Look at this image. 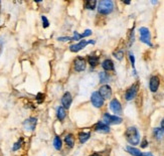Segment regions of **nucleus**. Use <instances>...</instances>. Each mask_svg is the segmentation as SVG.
I'll return each mask as SVG.
<instances>
[{
  "label": "nucleus",
  "mask_w": 164,
  "mask_h": 156,
  "mask_svg": "<svg viewBox=\"0 0 164 156\" xmlns=\"http://www.w3.org/2000/svg\"><path fill=\"white\" fill-rule=\"evenodd\" d=\"M125 138L131 145H138L140 142V134L136 127H129L126 129L125 132Z\"/></svg>",
  "instance_id": "obj_1"
},
{
  "label": "nucleus",
  "mask_w": 164,
  "mask_h": 156,
  "mask_svg": "<svg viewBox=\"0 0 164 156\" xmlns=\"http://www.w3.org/2000/svg\"><path fill=\"white\" fill-rule=\"evenodd\" d=\"M114 10V3L111 0H102L98 4V11L101 14H110Z\"/></svg>",
  "instance_id": "obj_2"
},
{
  "label": "nucleus",
  "mask_w": 164,
  "mask_h": 156,
  "mask_svg": "<svg viewBox=\"0 0 164 156\" xmlns=\"http://www.w3.org/2000/svg\"><path fill=\"white\" fill-rule=\"evenodd\" d=\"M103 120H104V123L109 125H118V124H121L123 122V119L121 117H118V116L115 115H110L109 113H105L104 116H103Z\"/></svg>",
  "instance_id": "obj_3"
},
{
  "label": "nucleus",
  "mask_w": 164,
  "mask_h": 156,
  "mask_svg": "<svg viewBox=\"0 0 164 156\" xmlns=\"http://www.w3.org/2000/svg\"><path fill=\"white\" fill-rule=\"evenodd\" d=\"M140 33V40L143 43L147 44L149 46H152L151 43V35H150V31L147 27H141L139 29Z\"/></svg>",
  "instance_id": "obj_4"
},
{
  "label": "nucleus",
  "mask_w": 164,
  "mask_h": 156,
  "mask_svg": "<svg viewBox=\"0 0 164 156\" xmlns=\"http://www.w3.org/2000/svg\"><path fill=\"white\" fill-rule=\"evenodd\" d=\"M95 43H96V41L93 40V39H91V40H81L80 42H78V43L72 44V46H70V51L73 52H78L82 51V49H83L85 46H88V44H95Z\"/></svg>",
  "instance_id": "obj_5"
},
{
  "label": "nucleus",
  "mask_w": 164,
  "mask_h": 156,
  "mask_svg": "<svg viewBox=\"0 0 164 156\" xmlns=\"http://www.w3.org/2000/svg\"><path fill=\"white\" fill-rule=\"evenodd\" d=\"M138 89H139L138 84H134V85H132L128 90H127L126 93H125V99L127 100V101H132V100L137 96Z\"/></svg>",
  "instance_id": "obj_6"
},
{
  "label": "nucleus",
  "mask_w": 164,
  "mask_h": 156,
  "mask_svg": "<svg viewBox=\"0 0 164 156\" xmlns=\"http://www.w3.org/2000/svg\"><path fill=\"white\" fill-rule=\"evenodd\" d=\"M91 102L94 107L96 108H101L104 105V99L102 98L101 95L99 94V92H94L91 96Z\"/></svg>",
  "instance_id": "obj_7"
},
{
  "label": "nucleus",
  "mask_w": 164,
  "mask_h": 156,
  "mask_svg": "<svg viewBox=\"0 0 164 156\" xmlns=\"http://www.w3.org/2000/svg\"><path fill=\"white\" fill-rule=\"evenodd\" d=\"M74 68L76 72H84L86 70V60L82 57H78L74 60Z\"/></svg>",
  "instance_id": "obj_8"
},
{
  "label": "nucleus",
  "mask_w": 164,
  "mask_h": 156,
  "mask_svg": "<svg viewBox=\"0 0 164 156\" xmlns=\"http://www.w3.org/2000/svg\"><path fill=\"white\" fill-rule=\"evenodd\" d=\"M36 124H38V119L34 117H30L23 122V127L26 131H33L36 127Z\"/></svg>",
  "instance_id": "obj_9"
},
{
  "label": "nucleus",
  "mask_w": 164,
  "mask_h": 156,
  "mask_svg": "<svg viewBox=\"0 0 164 156\" xmlns=\"http://www.w3.org/2000/svg\"><path fill=\"white\" fill-rule=\"evenodd\" d=\"M110 109L113 113H115L116 115H120L122 114V106L121 103L118 101L117 99H113L110 102Z\"/></svg>",
  "instance_id": "obj_10"
},
{
  "label": "nucleus",
  "mask_w": 164,
  "mask_h": 156,
  "mask_svg": "<svg viewBox=\"0 0 164 156\" xmlns=\"http://www.w3.org/2000/svg\"><path fill=\"white\" fill-rule=\"evenodd\" d=\"M72 102H73V97H72V94L70 92H65L63 94V96L62 97V105L65 109H70L71 105H72Z\"/></svg>",
  "instance_id": "obj_11"
},
{
  "label": "nucleus",
  "mask_w": 164,
  "mask_h": 156,
  "mask_svg": "<svg viewBox=\"0 0 164 156\" xmlns=\"http://www.w3.org/2000/svg\"><path fill=\"white\" fill-rule=\"evenodd\" d=\"M99 94L101 95L103 99H110L112 96V89L108 85H103L99 89Z\"/></svg>",
  "instance_id": "obj_12"
},
{
  "label": "nucleus",
  "mask_w": 164,
  "mask_h": 156,
  "mask_svg": "<svg viewBox=\"0 0 164 156\" xmlns=\"http://www.w3.org/2000/svg\"><path fill=\"white\" fill-rule=\"evenodd\" d=\"M160 86V79L158 78L157 76H152L150 78V82H149V88H150V91L155 93L156 91L158 90Z\"/></svg>",
  "instance_id": "obj_13"
},
{
  "label": "nucleus",
  "mask_w": 164,
  "mask_h": 156,
  "mask_svg": "<svg viewBox=\"0 0 164 156\" xmlns=\"http://www.w3.org/2000/svg\"><path fill=\"white\" fill-rule=\"evenodd\" d=\"M94 129L95 131L100 132V133H103V134H107L110 132V127L104 122H102V121H99V122L94 126Z\"/></svg>",
  "instance_id": "obj_14"
},
{
  "label": "nucleus",
  "mask_w": 164,
  "mask_h": 156,
  "mask_svg": "<svg viewBox=\"0 0 164 156\" xmlns=\"http://www.w3.org/2000/svg\"><path fill=\"white\" fill-rule=\"evenodd\" d=\"M65 143L68 148H73L76 143L75 136H74L73 134H67L65 137Z\"/></svg>",
  "instance_id": "obj_15"
},
{
  "label": "nucleus",
  "mask_w": 164,
  "mask_h": 156,
  "mask_svg": "<svg viewBox=\"0 0 164 156\" xmlns=\"http://www.w3.org/2000/svg\"><path fill=\"white\" fill-rule=\"evenodd\" d=\"M57 117L60 121H63L67 117V111H65V108L63 106H60L57 109Z\"/></svg>",
  "instance_id": "obj_16"
},
{
  "label": "nucleus",
  "mask_w": 164,
  "mask_h": 156,
  "mask_svg": "<svg viewBox=\"0 0 164 156\" xmlns=\"http://www.w3.org/2000/svg\"><path fill=\"white\" fill-rule=\"evenodd\" d=\"M90 137H91V133H90V132H80L78 135V138L80 140V143L82 144L86 143V142L90 139Z\"/></svg>",
  "instance_id": "obj_17"
},
{
  "label": "nucleus",
  "mask_w": 164,
  "mask_h": 156,
  "mask_svg": "<svg viewBox=\"0 0 164 156\" xmlns=\"http://www.w3.org/2000/svg\"><path fill=\"white\" fill-rule=\"evenodd\" d=\"M102 68H104L105 71H114V68H115V67H114V63L112 62L111 60H105L104 62L102 63Z\"/></svg>",
  "instance_id": "obj_18"
},
{
  "label": "nucleus",
  "mask_w": 164,
  "mask_h": 156,
  "mask_svg": "<svg viewBox=\"0 0 164 156\" xmlns=\"http://www.w3.org/2000/svg\"><path fill=\"white\" fill-rule=\"evenodd\" d=\"M126 150L128 151V153H130L132 156H144L143 153L140 151L139 149H137V148H135L133 146H127Z\"/></svg>",
  "instance_id": "obj_19"
},
{
  "label": "nucleus",
  "mask_w": 164,
  "mask_h": 156,
  "mask_svg": "<svg viewBox=\"0 0 164 156\" xmlns=\"http://www.w3.org/2000/svg\"><path fill=\"white\" fill-rule=\"evenodd\" d=\"M52 145H54V149L57 150V151H60V149L63 148V141L62 139H60V136H55L54 138V142H52Z\"/></svg>",
  "instance_id": "obj_20"
},
{
  "label": "nucleus",
  "mask_w": 164,
  "mask_h": 156,
  "mask_svg": "<svg viewBox=\"0 0 164 156\" xmlns=\"http://www.w3.org/2000/svg\"><path fill=\"white\" fill-rule=\"evenodd\" d=\"M153 135H154L155 139L162 140L164 137V132L161 128H154V130H153Z\"/></svg>",
  "instance_id": "obj_21"
},
{
  "label": "nucleus",
  "mask_w": 164,
  "mask_h": 156,
  "mask_svg": "<svg viewBox=\"0 0 164 156\" xmlns=\"http://www.w3.org/2000/svg\"><path fill=\"white\" fill-rule=\"evenodd\" d=\"M96 4H97L96 0H88V1H86V3H85V8L89 10H94L96 8Z\"/></svg>",
  "instance_id": "obj_22"
},
{
  "label": "nucleus",
  "mask_w": 164,
  "mask_h": 156,
  "mask_svg": "<svg viewBox=\"0 0 164 156\" xmlns=\"http://www.w3.org/2000/svg\"><path fill=\"white\" fill-rule=\"evenodd\" d=\"M99 60H100L99 57H97V55H90L88 57V62L92 67H96L98 63H99Z\"/></svg>",
  "instance_id": "obj_23"
},
{
  "label": "nucleus",
  "mask_w": 164,
  "mask_h": 156,
  "mask_svg": "<svg viewBox=\"0 0 164 156\" xmlns=\"http://www.w3.org/2000/svg\"><path fill=\"white\" fill-rule=\"evenodd\" d=\"M110 81V76L108 75L106 72H101L100 73V82L101 83H107Z\"/></svg>",
  "instance_id": "obj_24"
},
{
  "label": "nucleus",
  "mask_w": 164,
  "mask_h": 156,
  "mask_svg": "<svg viewBox=\"0 0 164 156\" xmlns=\"http://www.w3.org/2000/svg\"><path fill=\"white\" fill-rule=\"evenodd\" d=\"M22 143H23V138H20L17 142H15V143L13 144L12 151H17L18 149H20V147H21V145H22Z\"/></svg>",
  "instance_id": "obj_25"
},
{
  "label": "nucleus",
  "mask_w": 164,
  "mask_h": 156,
  "mask_svg": "<svg viewBox=\"0 0 164 156\" xmlns=\"http://www.w3.org/2000/svg\"><path fill=\"white\" fill-rule=\"evenodd\" d=\"M41 20H42V26H43L44 28H47L49 26V19L46 18V16H44V15H42L41 16Z\"/></svg>",
  "instance_id": "obj_26"
},
{
  "label": "nucleus",
  "mask_w": 164,
  "mask_h": 156,
  "mask_svg": "<svg viewBox=\"0 0 164 156\" xmlns=\"http://www.w3.org/2000/svg\"><path fill=\"white\" fill-rule=\"evenodd\" d=\"M114 55H115V57L119 60H123V57H124V52L122 51H118L116 52H114Z\"/></svg>",
  "instance_id": "obj_27"
},
{
  "label": "nucleus",
  "mask_w": 164,
  "mask_h": 156,
  "mask_svg": "<svg viewBox=\"0 0 164 156\" xmlns=\"http://www.w3.org/2000/svg\"><path fill=\"white\" fill-rule=\"evenodd\" d=\"M82 38H83V35H82V34H80L79 32H76V31L74 32V36L72 38L73 40H80L81 41Z\"/></svg>",
  "instance_id": "obj_28"
},
{
  "label": "nucleus",
  "mask_w": 164,
  "mask_h": 156,
  "mask_svg": "<svg viewBox=\"0 0 164 156\" xmlns=\"http://www.w3.org/2000/svg\"><path fill=\"white\" fill-rule=\"evenodd\" d=\"M36 100H38V104H40V103L43 102V100H44V95L41 94V93H38V95H36Z\"/></svg>",
  "instance_id": "obj_29"
},
{
  "label": "nucleus",
  "mask_w": 164,
  "mask_h": 156,
  "mask_svg": "<svg viewBox=\"0 0 164 156\" xmlns=\"http://www.w3.org/2000/svg\"><path fill=\"white\" fill-rule=\"evenodd\" d=\"M57 40L59 41H72L73 39L72 38H68V36H60V38H57Z\"/></svg>",
  "instance_id": "obj_30"
},
{
  "label": "nucleus",
  "mask_w": 164,
  "mask_h": 156,
  "mask_svg": "<svg viewBox=\"0 0 164 156\" xmlns=\"http://www.w3.org/2000/svg\"><path fill=\"white\" fill-rule=\"evenodd\" d=\"M92 34V30H90V29H87V30H85L84 31V33L82 34L83 35V38H87V36H90Z\"/></svg>",
  "instance_id": "obj_31"
},
{
  "label": "nucleus",
  "mask_w": 164,
  "mask_h": 156,
  "mask_svg": "<svg viewBox=\"0 0 164 156\" xmlns=\"http://www.w3.org/2000/svg\"><path fill=\"white\" fill-rule=\"evenodd\" d=\"M129 57H130V60H131V63H132V67L135 68V57H134V55L133 54H129Z\"/></svg>",
  "instance_id": "obj_32"
},
{
  "label": "nucleus",
  "mask_w": 164,
  "mask_h": 156,
  "mask_svg": "<svg viewBox=\"0 0 164 156\" xmlns=\"http://www.w3.org/2000/svg\"><path fill=\"white\" fill-rule=\"evenodd\" d=\"M147 145H148V141L146 139H143V141H142V143H141V147L145 148V147H147Z\"/></svg>",
  "instance_id": "obj_33"
},
{
  "label": "nucleus",
  "mask_w": 164,
  "mask_h": 156,
  "mask_svg": "<svg viewBox=\"0 0 164 156\" xmlns=\"http://www.w3.org/2000/svg\"><path fill=\"white\" fill-rule=\"evenodd\" d=\"M143 155H144V156H154V155L152 154V153H150V152H146V153H144Z\"/></svg>",
  "instance_id": "obj_34"
},
{
  "label": "nucleus",
  "mask_w": 164,
  "mask_h": 156,
  "mask_svg": "<svg viewBox=\"0 0 164 156\" xmlns=\"http://www.w3.org/2000/svg\"><path fill=\"white\" fill-rule=\"evenodd\" d=\"M161 129H162L163 132H164V119L162 121H161Z\"/></svg>",
  "instance_id": "obj_35"
},
{
  "label": "nucleus",
  "mask_w": 164,
  "mask_h": 156,
  "mask_svg": "<svg viewBox=\"0 0 164 156\" xmlns=\"http://www.w3.org/2000/svg\"><path fill=\"white\" fill-rule=\"evenodd\" d=\"M90 156H102L101 154H99V153H92Z\"/></svg>",
  "instance_id": "obj_36"
}]
</instances>
